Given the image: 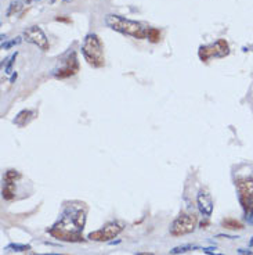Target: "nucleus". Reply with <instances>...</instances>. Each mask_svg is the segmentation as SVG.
I'll return each instance as SVG.
<instances>
[{
  "label": "nucleus",
  "instance_id": "obj_1",
  "mask_svg": "<svg viewBox=\"0 0 253 255\" xmlns=\"http://www.w3.org/2000/svg\"><path fill=\"white\" fill-rule=\"evenodd\" d=\"M87 208L81 201L68 203L64 208L61 217L57 222L47 230L51 237L68 243H81L84 239L82 232L86 225Z\"/></svg>",
  "mask_w": 253,
  "mask_h": 255
},
{
  "label": "nucleus",
  "instance_id": "obj_2",
  "mask_svg": "<svg viewBox=\"0 0 253 255\" xmlns=\"http://www.w3.org/2000/svg\"><path fill=\"white\" fill-rule=\"evenodd\" d=\"M104 22L108 28L114 29V31L132 36L134 39H146L147 38V28L141 25L137 21H132V19L120 17L116 14H108L104 18Z\"/></svg>",
  "mask_w": 253,
  "mask_h": 255
},
{
  "label": "nucleus",
  "instance_id": "obj_3",
  "mask_svg": "<svg viewBox=\"0 0 253 255\" xmlns=\"http://www.w3.org/2000/svg\"><path fill=\"white\" fill-rule=\"evenodd\" d=\"M82 54L84 60L87 61L89 65L94 68H101L105 64V57H104V45L101 39L95 33H89L86 38L83 39Z\"/></svg>",
  "mask_w": 253,
  "mask_h": 255
},
{
  "label": "nucleus",
  "instance_id": "obj_4",
  "mask_svg": "<svg viewBox=\"0 0 253 255\" xmlns=\"http://www.w3.org/2000/svg\"><path fill=\"white\" fill-rule=\"evenodd\" d=\"M238 200L242 205V210L245 212V218L251 223H253V178L252 176H242L235 182Z\"/></svg>",
  "mask_w": 253,
  "mask_h": 255
},
{
  "label": "nucleus",
  "instance_id": "obj_5",
  "mask_svg": "<svg viewBox=\"0 0 253 255\" xmlns=\"http://www.w3.org/2000/svg\"><path fill=\"white\" fill-rule=\"evenodd\" d=\"M198 219L194 214H180L170 226L171 236H184V235H190L196 228Z\"/></svg>",
  "mask_w": 253,
  "mask_h": 255
},
{
  "label": "nucleus",
  "instance_id": "obj_6",
  "mask_svg": "<svg viewBox=\"0 0 253 255\" xmlns=\"http://www.w3.org/2000/svg\"><path fill=\"white\" fill-rule=\"evenodd\" d=\"M230 54V46L224 39H219L217 42L212 45L201 46L198 50V56L201 61L206 63L210 58H223Z\"/></svg>",
  "mask_w": 253,
  "mask_h": 255
},
{
  "label": "nucleus",
  "instance_id": "obj_7",
  "mask_svg": "<svg viewBox=\"0 0 253 255\" xmlns=\"http://www.w3.org/2000/svg\"><path fill=\"white\" fill-rule=\"evenodd\" d=\"M76 72H79V61L75 51H71L64 57V60H61L57 68L53 71V75L58 79H65V78L74 77Z\"/></svg>",
  "mask_w": 253,
  "mask_h": 255
},
{
  "label": "nucleus",
  "instance_id": "obj_8",
  "mask_svg": "<svg viewBox=\"0 0 253 255\" xmlns=\"http://www.w3.org/2000/svg\"><path fill=\"white\" fill-rule=\"evenodd\" d=\"M122 230H123V225L120 222H109L101 229L91 232L89 235V239L94 240V242H109L118 236Z\"/></svg>",
  "mask_w": 253,
  "mask_h": 255
},
{
  "label": "nucleus",
  "instance_id": "obj_9",
  "mask_svg": "<svg viewBox=\"0 0 253 255\" xmlns=\"http://www.w3.org/2000/svg\"><path fill=\"white\" fill-rule=\"evenodd\" d=\"M24 39L26 42H29L32 45L38 46L42 51H49L50 49V43L49 39L45 35V32L42 31V28L38 25L29 26L24 31Z\"/></svg>",
  "mask_w": 253,
  "mask_h": 255
},
{
  "label": "nucleus",
  "instance_id": "obj_10",
  "mask_svg": "<svg viewBox=\"0 0 253 255\" xmlns=\"http://www.w3.org/2000/svg\"><path fill=\"white\" fill-rule=\"evenodd\" d=\"M196 204H198V210L202 214L205 218H209L213 212V201L208 191H199L196 196Z\"/></svg>",
  "mask_w": 253,
  "mask_h": 255
},
{
  "label": "nucleus",
  "instance_id": "obj_11",
  "mask_svg": "<svg viewBox=\"0 0 253 255\" xmlns=\"http://www.w3.org/2000/svg\"><path fill=\"white\" fill-rule=\"evenodd\" d=\"M35 111H31V110H24V111H21L17 117H15V120H14V124L15 125H18V127H25L28 122L31 121L32 118L35 117Z\"/></svg>",
  "mask_w": 253,
  "mask_h": 255
},
{
  "label": "nucleus",
  "instance_id": "obj_12",
  "mask_svg": "<svg viewBox=\"0 0 253 255\" xmlns=\"http://www.w3.org/2000/svg\"><path fill=\"white\" fill-rule=\"evenodd\" d=\"M3 198L4 200H13L14 196H15V183H11V182H4V186H3Z\"/></svg>",
  "mask_w": 253,
  "mask_h": 255
},
{
  "label": "nucleus",
  "instance_id": "obj_13",
  "mask_svg": "<svg viewBox=\"0 0 253 255\" xmlns=\"http://www.w3.org/2000/svg\"><path fill=\"white\" fill-rule=\"evenodd\" d=\"M222 225L226 228V229L230 230H241L244 229V225L237 221V219H233V218H227V219H223Z\"/></svg>",
  "mask_w": 253,
  "mask_h": 255
},
{
  "label": "nucleus",
  "instance_id": "obj_14",
  "mask_svg": "<svg viewBox=\"0 0 253 255\" xmlns=\"http://www.w3.org/2000/svg\"><path fill=\"white\" fill-rule=\"evenodd\" d=\"M147 38L151 43H158L161 40V31L157 28H148L147 29Z\"/></svg>",
  "mask_w": 253,
  "mask_h": 255
},
{
  "label": "nucleus",
  "instance_id": "obj_15",
  "mask_svg": "<svg viewBox=\"0 0 253 255\" xmlns=\"http://www.w3.org/2000/svg\"><path fill=\"white\" fill-rule=\"evenodd\" d=\"M21 178V173L15 169H8L6 173H4V182H11V183H15V180H18Z\"/></svg>",
  "mask_w": 253,
  "mask_h": 255
},
{
  "label": "nucleus",
  "instance_id": "obj_16",
  "mask_svg": "<svg viewBox=\"0 0 253 255\" xmlns=\"http://www.w3.org/2000/svg\"><path fill=\"white\" fill-rule=\"evenodd\" d=\"M22 8V3L21 1H13L10 7H8V10H7V17H10V15H13V14L18 13L19 10Z\"/></svg>",
  "mask_w": 253,
  "mask_h": 255
},
{
  "label": "nucleus",
  "instance_id": "obj_17",
  "mask_svg": "<svg viewBox=\"0 0 253 255\" xmlns=\"http://www.w3.org/2000/svg\"><path fill=\"white\" fill-rule=\"evenodd\" d=\"M7 251H28L31 250L29 246H24V244H10L6 247Z\"/></svg>",
  "mask_w": 253,
  "mask_h": 255
},
{
  "label": "nucleus",
  "instance_id": "obj_18",
  "mask_svg": "<svg viewBox=\"0 0 253 255\" xmlns=\"http://www.w3.org/2000/svg\"><path fill=\"white\" fill-rule=\"evenodd\" d=\"M194 247L192 246H183V247H176V249H173L170 251V254L176 255V254H183V253H187V251H190Z\"/></svg>",
  "mask_w": 253,
  "mask_h": 255
},
{
  "label": "nucleus",
  "instance_id": "obj_19",
  "mask_svg": "<svg viewBox=\"0 0 253 255\" xmlns=\"http://www.w3.org/2000/svg\"><path fill=\"white\" fill-rule=\"evenodd\" d=\"M17 51L14 53V54H11V57H8L6 60L7 61V67H6V72L7 74H10V71H11V67H13V63H14V60H15V57H17Z\"/></svg>",
  "mask_w": 253,
  "mask_h": 255
},
{
  "label": "nucleus",
  "instance_id": "obj_20",
  "mask_svg": "<svg viewBox=\"0 0 253 255\" xmlns=\"http://www.w3.org/2000/svg\"><path fill=\"white\" fill-rule=\"evenodd\" d=\"M21 40H22V38H15L14 40H11V42L6 43V45L3 43V45H1V47H3V49H10V47H13V46L19 45V43H21Z\"/></svg>",
  "mask_w": 253,
  "mask_h": 255
},
{
  "label": "nucleus",
  "instance_id": "obj_21",
  "mask_svg": "<svg viewBox=\"0 0 253 255\" xmlns=\"http://www.w3.org/2000/svg\"><path fill=\"white\" fill-rule=\"evenodd\" d=\"M238 255H253V253L249 250H238Z\"/></svg>",
  "mask_w": 253,
  "mask_h": 255
},
{
  "label": "nucleus",
  "instance_id": "obj_22",
  "mask_svg": "<svg viewBox=\"0 0 253 255\" xmlns=\"http://www.w3.org/2000/svg\"><path fill=\"white\" fill-rule=\"evenodd\" d=\"M57 21H63V22H71V18H65V17H56Z\"/></svg>",
  "mask_w": 253,
  "mask_h": 255
},
{
  "label": "nucleus",
  "instance_id": "obj_23",
  "mask_svg": "<svg viewBox=\"0 0 253 255\" xmlns=\"http://www.w3.org/2000/svg\"><path fill=\"white\" fill-rule=\"evenodd\" d=\"M137 255H154V254H152V253H140V254Z\"/></svg>",
  "mask_w": 253,
  "mask_h": 255
},
{
  "label": "nucleus",
  "instance_id": "obj_24",
  "mask_svg": "<svg viewBox=\"0 0 253 255\" xmlns=\"http://www.w3.org/2000/svg\"><path fill=\"white\" fill-rule=\"evenodd\" d=\"M32 1H33V0H24V3H26V4H29Z\"/></svg>",
  "mask_w": 253,
  "mask_h": 255
},
{
  "label": "nucleus",
  "instance_id": "obj_25",
  "mask_svg": "<svg viewBox=\"0 0 253 255\" xmlns=\"http://www.w3.org/2000/svg\"><path fill=\"white\" fill-rule=\"evenodd\" d=\"M45 255H60V254H45Z\"/></svg>",
  "mask_w": 253,
  "mask_h": 255
},
{
  "label": "nucleus",
  "instance_id": "obj_26",
  "mask_svg": "<svg viewBox=\"0 0 253 255\" xmlns=\"http://www.w3.org/2000/svg\"><path fill=\"white\" fill-rule=\"evenodd\" d=\"M64 1H70V0H64Z\"/></svg>",
  "mask_w": 253,
  "mask_h": 255
}]
</instances>
